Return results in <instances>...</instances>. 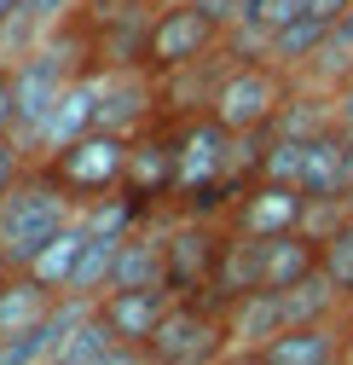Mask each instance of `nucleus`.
Returning a JSON list of instances; mask_svg holds the SVG:
<instances>
[{
	"instance_id": "nucleus-25",
	"label": "nucleus",
	"mask_w": 353,
	"mask_h": 365,
	"mask_svg": "<svg viewBox=\"0 0 353 365\" xmlns=\"http://www.w3.org/2000/svg\"><path fill=\"white\" fill-rule=\"evenodd\" d=\"M75 6H81V0H23V18L35 24V35H53Z\"/></svg>"
},
{
	"instance_id": "nucleus-9",
	"label": "nucleus",
	"mask_w": 353,
	"mask_h": 365,
	"mask_svg": "<svg viewBox=\"0 0 353 365\" xmlns=\"http://www.w3.org/2000/svg\"><path fill=\"white\" fill-rule=\"evenodd\" d=\"M127 197L139 203H157L168 192H180V140H168V133H157L151 122L139 133H127Z\"/></svg>"
},
{
	"instance_id": "nucleus-3",
	"label": "nucleus",
	"mask_w": 353,
	"mask_h": 365,
	"mask_svg": "<svg viewBox=\"0 0 353 365\" xmlns=\"http://www.w3.org/2000/svg\"><path fill=\"white\" fill-rule=\"evenodd\" d=\"M47 168L64 180V192H70L75 203L110 197V192L127 186V133L93 128V133H81V140H70L64 151H53Z\"/></svg>"
},
{
	"instance_id": "nucleus-4",
	"label": "nucleus",
	"mask_w": 353,
	"mask_h": 365,
	"mask_svg": "<svg viewBox=\"0 0 353 365\" xmlns=\"http://www.w3.org/2000/svg\"><path fill=\"white\" fill-rule=\"evenodd\" d=\"M209 110L226 122L232 133H260L273 128L284 110V64H238L214 81Z\"/></svg>"
},
{
	"instance_id": "nucleus-10",
	"label": "nucleus",
	"mask_w": 353,
	"mask_h": 365,
	"mask_svg": "<svg viewBox=\"0 0 353 365\" xmlns=\"http://www.w3.org/2000/svg\"><path fill=\"white\" fill-rule=\"evenodd\" d=\"M168 296H174L168 284H110V290L99 296V313L110 319V331L122 336V348L134 354V359H145V342H151V331H157Z\"/></svg>"
},
{
	"instance_id": "nucleus-7",
	"label": "nucleus",
	"mask_w": 353,
	"mask_h": 365,
	"mask_svg": "<svg viewBox=\"0 0 353 365\" xmlns=\"http://www.w3.org/2000/svg\"><path fill=\"white\" fill-rule=\"evenodd\" d=\"M75 70L58 58V47H35V53H23L18 64H12V99H18V140L23 145H35V133H41V122H47V110L58 105V93H64V81H70Z\"/></svg>"
},
{
	"instance_id": "nucleus-18",
	"label": "nucleus",
	"mask_w": 353,
	"mask_h": 365,
	"mask_svg": "<svg viewBox=\"0 0 353 365\" xmlns=\"http://www.w3.org/2000/svg\"><path fill=\"white\" fill-rule=\"evenodd\" d=\"M110 284H168V232H151V226L122 232Z\"/></svg>"
},
{
	"instance_id": "nucleus-2",
	"label": "nucleus",
	"mask_w": 353,
	"mask_h": 365,
	"mask_svg": "<svg viewBox=\"0 0 353 365\" xmlns=\"http://www.w3.org/2000/svg\"><path fill=\"white\" fill-rule=\"evenodd\" d=\"M220 35H226V18L209 12L203 0H168V6L157 18H145V70H197L214 47H220Z\"/></svg>"
},
{
	"instance_id": "nucleus-15",
	"label": "nucleus",
	"mask_w": 353,
	"mask_h": 365,
	"mask_svg": "<svg viewBox=\"0 0 353 365\" xmlns=\"http://www.w3.org/2000/svg\"><path fill=\"white\" fill-rule=\"evenodd\" d=\"M255 359H267V365H330V359H347V331H336V319H301V325H284Z\"/></svg>"
},
{
	"instance_id": "nucleus-26",
	"label": "nucleus",
	"mask_w": 353,
	"mask_h": 365,
	"mask_svg": "<svg viewBox=\"0 0 353 365\" xmlns=\"http://www.w3.org/2000/svg\"><path fill=\"white\" fill-rule=\"evenodd\" d=\"M347 6H353V0H301V18H319V24H342L347 18Z\"/></svg>"
},
{
	"instance_id": "nucleus-11",
	"label": "nucleus",
	"mask_w": 353,
	"mask_h": 365,
	"mask_svg": "<svg viewBox=\"0 0 353 365\" xmlns=\"http://www.w3.org/2000/svg\"><path fill=\"white\" fill-rule=\"evenodd\" d=\"M307 197L295 180H260L255 192H243L238 203V226L232 232H255V238H278V232H295V226L307 220Z\"/></svg>"
},
{
	"instance_id": "nucleus-24",
	"label": "nucleus",
	"mask_w": 353,
	"mask_h": 365,
	"mask_svg": "<svg viewBox=\"0 0 353 365\" xmlns=\"http://www.w3.org/2000/svg\"><path fill=\"white\" fill-rule=\"evenodd\" d=\"M23 140H18V133L12 128H0V197H6L12 186H18V180H23Z\"/></svg>"
},
{
	"instance_id": "nucleus-14",
	"label": "nucleus",
	"mask_w": 353,
	"mask_h": 365,
	"mask_svg": "<svg viewBox=\"0 0 353 365\" xmlns=\"http://www.w3.org/2000/svg\"><path fill=\"white\" fill-rule=\"evenodd\" d=\"M58 302H64V290L41 284L35 272H0V342H18L35 325H47Z\"/></svg>"
},
{
	"instance_id": "nucleus-8",
	"label": "nucleus",
	"mask_w": 353,
	"mask_h": 365,
	"mask_svg": "<svg viewBox=\"0 0 353 365\" xmlns=\"http://www.w3.org/2000/svg\"><path fill=\"white\" fill-rule=\"evenodd\" d=\"M220 255H226V238H220L209 220L168 226V290H174V296L209 290V284L220 279Z\"/></svg>"
},
{
	"instance_id": "nucleus-19",
	"label": "nucleus",
	"mask_w": 353,
	"mask_h": 365,
	"mask_svg": "<svg viewBox=\"0 0 353 365\" xmlns=\"http://www.w3.org/2000/svg\"><path fill=\"white\" fill-rule=\"evenodd\" d=\"M81 250H87V220L75 215V220H64L58 232L41 244V255L23 267V272H35L41 284H53V290H70V279H75V261H81Z\"/></svg>"
},
{
	"instance_id": "nucleus-1",
	"label": "nucleus",
	"mask_w": 353,
	"mask_h": 365,
	"mask_svg": "<svg viewBox=\"0 0 353 365\" xmlns=\"http://www.w3.org/2000/svg\"><path fill=\"white\" fill-rule=\"evenodd\" d=\"M64 220H75V197L64 192V180L53 168L23 174L0 197V272H23Z\"/></svg>"
},
{
	"instance_id": "nucleus-13",
	"label": "nucleus",
	"mask_w": 353,
	"mask_h": 365,
	"mask_svg": "<svg viewBox=\"0 0 353 365\" xmlns=\"http://www.w3.org/2000/svg\"><path fill=\"white\" fill-rule=\"evenodd\" d=\"M93 128H99V70H87V76H70V81H64V93H58V105L47 110V122H41L35 145L53 157V151H64L70 140L93 133Z\"/></svg>"
},
{
	"instance_id": "nucleus-23",
	"label": "nucleus",
	"mask_w": 353,
	"mask_h": 365,
	"mask_svg": "<svg viewBox=\"0 0 353 365\" xmlns=\"http://www.w3.org/2000/svg\"><path fill=\"white\" fill-rule=\"evenodd\" d=\"M325 272H330V279L353 296V215H347L336 232L325 238Z\"/></svg>"
},
{
	"instance_id": "nucleus-6",
	"label": "nucleus",
	"mask_w": 353,
	"mask_h": 365,
	"mask_svg": "<svg viewBox=\"0 0 353 365\" xmlns=\"http://www.w3.org/2000/svg\"><path fill=\"white\" fill-rule=\"evenodd\" d=\"M232 145H238V133L220 122L214 110L197 116V122H186V128H180V192H186V197L214 192L220 180L238 168V151H232Z\"/></svg>"
},
{
	"instance_id": "nucleus-22",
	"label": "nucleus",
	"mask_w": 353,
	"mask_h": 365,
	"mask_svg": "<svg viewBox=\"0 0 353 365\" xmlns=\"http://www.w3.org/2000/svg\"><path fill=\"white\" fill-rule=\"evenodd\" d=\"M301 163H307V133H278V140L267 145V157H260V180H295L301 186Z\"/></svg>"
},
{
	"instance_id": "nucleus-28",
	"label": "nucleus",
	"mask_w": 353,
	"mask_h": 365,
	"mask_svg": "<svg viewBox=\"0 0 353 365\" xmlns=\"http://www.w3.org/2000/svg\"><path fill=\"white\" fill-rule=\"evenodd\" d=\"M105 6H116V12H139V6H151V0H105Z\"/></svg>"
},
{
	"instance_id": "nucleus-12",
	"label": "nucleus",
	"mask_w": 353,
	"mask_h": 365,
	"mask_svg": "<svg viewBox=\"0 0 353 365\" xmlns=\"http://www.w3.org/2000/svg\"><path fill=\"white\" fill-rule=\"evenodd\" d=\"M290 325V307H284V290H243L232 296V313H226V354H260L278 331Z\"/></svg>"
},
{
	"instance_id": "nucleus-17",
	"label": "nucleus",
	"mask_w": 353,
	"mask_h": 365,
	"mask_svg": "<svg viewBox=\"0 0 353 365\" xmlns=\"http://www.w3.org/2000/svg\"><path fill=\"white\" fill-rule=\"evenodd\" d=\"M325 267V244L313 238V232H278V238H267V261H260V284L267 290H290V284H301V279H313V272Z\"/></svg>"
},
{
	"instance_id": "nucleus-29",
	"label": "nucleus",
	"mask_w": 353,
	"mask_h": 365,
	"mask_svg": "<svg viewBox=\"0 0 353 365\" xmlns=\"http://www.w3.org/2000/svg\"><path fill=\"white\" fill-rule=\"evenodd\" d=\"M23 12V0H0V18H18Z\"/></svg>"
},
{
	"instance_id": "nucleus-27",
	"label": "nucleus",
	"mask_w": 353,
	"mask_h": 365,
	"mask_svg": "<svg viewBox=\"0 0 353 365\" xmlns=\"http://www.w3.org/2000/svg\"><path fill=\"white\" fill-rule=\"evenodd\" d=\"M330 41H336V47H347V53H353V6H347V18H342V24L330 29Z\"/></svg>"
},
{
	"instance_id": "nucleus-5",
	"label": "nucleus",
	"mask_w": 353,
	"mask_h": 365,
	"mask_svg": "<svg viewBox=\"0 0 353 365\" xmlns=\"http://www.w3.org/2000/svg\"><path fill=\"white\" fill-rule=\"evenodd\" d=\"M226 354V319H214L209 307H197L191 296H168L157 331L145 342V359L162 365H197V359H220Z\"/></svg>"
},
{
	"instance_id": "nucleus-16",
	"label": "nucleus",
	"mask_w": 353,
	"mask_h": 365,
	"mask_svg": "<svg viewBox=\"0 0 353 365\" xmlns=\"http://www.w3.org/2000/svg\"><path fill=\"white\" fill-rule=\"evenodd\" d=\"M301 192L307 197H347V128L325 122L319 133H307V163H301Z\"/></svg>"
},
{
	"instance_id": "nucleus-21",
	"label": "nucleus",
	"mask_w": 353,
	"mask_h": 365,
	"mask_svg": "<svg viewBox=\"0 0 353 365\" xmlns=\"http://www.w3.org/2000/svg\"><path fill=\"white\" fill-rule=\"evenodd\" d=\"M116 250H122V238L93 232V226H87V250H81V261H75V279H70L64 296H87V302H99V296L110 290V279H116Z\"/></svg>"
},
{
	"instance_id": "nucleus-20",
	"label": "nucleus",
	"mask_w": 353,
	"mask_h": 365,
	"mask_svg": "<svg viewBox=\"0 0 353 365\" xmlns=\"http://www.w3.org/2000/svg\"><path fill=\"white\" fill-rule=\"evenodd\" d=\"M105 359H134L122 348V336L110 331V319L99 313V302L81 313V325L70 331V342H64V365H105Z\"/></svg>"
}]
</instances>
